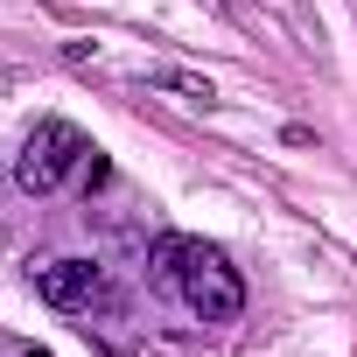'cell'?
Here are the masks:
<instances>
[{
	"instance_id": "cell-3",
	"label": "cell",
	"mask_w": 357,
	"mask_h": 357,
	"mask_svg": "<svg viewBox=\"0 0 357 357\" xmlns=\"http://www.w3.org/2000/svg\"><path fill=\"white\" fill-rule=\"evenodd\" d=\"M36 294L50 308H63V315H84V308L105 301V266H91V259H50L36 273Z\"/></svg>"
},
{
	"instance_id": "cell-1",
	"label": "cell",
	"mask_w": 357,
	"mask_h": 357,
	"mask_svg": "<svg viewBox=\"0 0 357 357\" xmlns=\"http://www.w3.org/2000/svg\"><path fill=\"white\" fill-rule=\"evenodd\" d=\"M84 154H91V147H84V133H77L70 119H43V126L22 140V154H15V183H22L29 197H50V190L70 183V168H77Z\"/></svg>"
},
{
	"instance_id": "cell-2",
	"label": "cell",
	"mask_w": 357,
	"mask_h": 357,
	"mask_svg": "<svg viewBox=\"0 0 357 357\" xmlns=\"http://www.w3.org/2000/svg\"><path fill=\"white\" fill-rule=\"evenodd\" d=\"M183 301L204 315V322H238L245 315V280H238V266L225 259V252H211V245H197V259L183 266Z\"/></svg>"
},
{
	"instance_id": "cell-6",
	"label": "cell",
	"mask_w": 357,
	"mask_h": 357,
	"mask_svg": "<svg viewBox=\"0 0 357 357\" xmlns=\"http://www.w3.org/2000/svg\"><path fill=\"white\" fill-rule=\"evenodd\" d=\"M29 357H50V350H29Z\"/></svg>"
},
{
	"instance_id": "cell-4",
	"label": "cell",
	"mask_w": 357,
	"mask_h": 357,
	"mask_svg": "<svg viewBox=\"0 0 357 357\" xmlns=\"http://www.w3.org/2000/svg\"><path fill=\"white\" fill-rule=\"evenodd\" d=\"M147 259H154V273L175 287V280H183V266L197 259V238H175V231H168V238H154V252H147Z\"/></svg>"
},
{
	"instance_id": "cell-5",
	"label": "cell",
	"mask_w": 357,
	"mask_h": 357,
	"mask_svg": "<svg viewBox=\"0 0 357 357\" xmlns=\"http://www.w3.org/2000/svg\"><path fill=\"white\" fill-rule=\"evenodd\" d=\"M154 84L183 91V98H211V77H183V70H154Z\"/></svg>"
}]
</instances>
